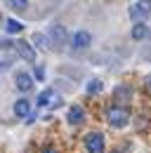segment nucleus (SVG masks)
<instances>
[{"label": "nucleus", "instance_id": "f03ea898", "mask_svg": "<svg viewBox=\"0 0 151 153\" xmlns=\"http://www.w3.org/2000/svg\"><path fill=\"white\" fill-rule=\"evenodd\" d=\"M85 149H87V153H104V134L90 132L85 137Z\"/></svg>", "mask_w": 151, "mask_h": 153}, {"label": "nucleus", "instance_id": "9d476101", "mask_svg": "<svg viewBox=\"0 0 151 153\" xmlns=\"http://www.w3.org/2000/svg\"><path fill=\"white\" fill-rule=\"evenodd\" d=\"M28 113H31V104L26 99H19L17 104H14V115L17 118H28Z\"/></svg>", "mask_w": 151, "mask_h": 153}, {"label": "nucleus", "instance_id": "0eeeda50", "mask_svg": "<svg viewBox=\"0 0 151 153\" xmlns=\"http://www.w3.org/2000/svg\"><path fill=\"white\" fill-rule=\"evenodd\" d=\"M36 104H38V108L50 106V104H52V106H59V104H61V99H57L52 90H45V92H40V94H38V101H36Z\"/></svg>", "mask_w": 151, "mask_h": 153}, {"label": "nucleus", "instance_id": "20e7f679", "mask_svg": "<svg viewBox=\"0 0 151 153\" xmlns=\"http://www.w3.org/2000/svg\"><path fill=\"white\" fill-rule=\"evenodd\" d=\"M69 42H71V47H73V50H85V47L92 42V36H90L87 31H78V33H73V36H71V40H69Z\"/></svg>", "mask_w": 151, "mask_h": 153}, {"label": "nucleus", "instance_id": "9b49d317", "mask_svg": "<svg viewBox=\"0 0 151 153\" xmlns=\"http://www.w3.org/2000/svg\"><path fill=\"white\" fill-rule=\"evenodd\" d=\"M149 36V28H147V24H142V21H137L135 26H132V38L135 40H142Z\"/></svg>", "mask_w": 151, "mask_h": 153}, {"label": "nucleus", "instance_id": "f3484780", "mask_svg": "<svg viewBox=\"0 0 151 153\" xmlns=\"http://www.w3.org/2000/svg\"><path fill=\"white\" fill-rule=\"evenodd\" d=\"M43 153H57V149H52V146H47V149H45Z\"/></svg>", "mask_w": 151, "mask_h": 153}, {"label": "nucleus", "instance_id": "423d86ee", "mask_svg": "<svg viewBox=\"0 0 151 153\" xmlns=\"http://www.w3.org/2000/svg\"><path fill=\"white\" fill-rule=\"evenodd\" d=\"M50 40H52V45L61 47V45L69 40V36H66V28H64V26H59V24H55V26L50 28Z\"/></svg>", "mask_w": 151, "mask_h": 153}, {"label": "nucleus", "instance_id": "a211bd4d", "mask_svg": "<svg viewBox=\"0 0 151 153\" xmlns=\"http://www.w3.org/2000/svg\"><path fill=\"white\" fill-rule=\"evenodd\" d=\"M147 87H151V76H147Z\"/></svg>", "mask_w": 151, "mask_h": 153}, {"label": "nucleus", "instance_id": "f8f14e48", "mask_svg": "<svg viewBox=\"0 0 151 153\" xmlns=\"http://www.w3.org/2000/svg\"><path fill=\"white\" fill-rule=\"evenodd\" d=\"M21 21H17V19H7L5 21V31L10 33V36H17V33H21Z\"/></svg>", "mask_w": 151, "mask_h": 153}, {"label": "nucleus", "instance_id": "1a4fd4ad", "mask_svg": "<svg viewBox=\"0 0 151 153\" xmlns=\"http://www.w3.org/2000/svg\"><path fill=\"white\" fill-rule=\"evenodd\" d=\"M83 120H85L83 106H71V108H69V123H71V125H80Z\"/></svg>", "mask_w": 151, "mask_h": 153}, {"label": "nucleus", "instance_id": "7ed1b4c3", "mask_svg": "<svg viewBox=\"0 0 151 153\" xmlns=\"http://www.w3.org/2000/svg\"><path fill=\"white\" fill-rule=\"evenodd\" d=\"M149 14H151V0H137L130 7V17L135 21L144 19V17H149Z\"/></svg>", "mask_w": 151, "mask_h": 153}, {"label": "nucleus", "instance_id": "6e6552de", "mask_svg": "<svg viewBox=\"0 0 151 153\" xmlns=\"http://www.w3.org/2000/svg\"><path fill=\"white\" fill-rule=\"evenodd\" d=\"M14 47H17V52H19V57H21V59H26V61H36V50H33L26 40H19Z\"/></svg>", "mask_w": 151, "mask_h": 153}, {"label": "nucleus", "instance_id": "ddd939ff", "mask_svg": "<svg viewBox=\"0 0 151 153\" xmlns=\"http://www.w3.org/2000/svg\"><path fill=\"white\" fill-rule=\"evenodd\" d=\"M10 7H12L14 12H26V7H28V0H10Z\"/></svg>", "mask_w": 151, "mask_h": 153}, {"label": "nucleus", "instance_id": "aec40b11", "mask_svg": "<svg viewBox=\"0 0 151 153\" xmlns=\"http://www.w3.org/2000/svg\"><path fill=\"white\" fill-rule=\"evenodd\" d=\"M149 38H151V28H149Z\"/></svg>", "mask_w": 151, "mask_h": 153}, {"label": "nucleus", "instance_id": "4468645a", "mask_svg": "<svg viewBox=\"0 0 151 153\" xmlns=\"http://www.w3.org/2000/svg\"><path fill=\"white\" fill-rule=\"evenodd\" d=\"M113 94L118 97V99H130V87H125V85H120V87H116V90H113Z\"/></svg>", "mask_w": 151, "mask_h": 153}, {"label": "nucleus", "instance_id": "f257e3e1", "mask_svg": "<svg viewBox=\"0 0 151 153\" xmlns=\"http://www.w3.org/2000/svg\"><path fill=\"white\" fill-rule=\"evenodd\" d=\"M109 125L111 127H116V130H120V127H125L128 123H130V113L125 111V108H120V106H113V108H109Z\"/></svg>", "mask_w": 151, "mask_h": 153}, {"label": "nucleus", "instance_id": "2eb2a0df", "mask_svg": "<svg viewBox=\"0 0 151 153\" xmlns=\"http://www.w3.org/2000/svg\"><path fill=\"white\" fill-rule=\"evenodd\" d=\"M87 92H90V94L102 92V82H99V80H90V82H87Z\"/></svg>", "mask_w": 151, "mask_h": 153}, {"label": "nucleus", "instance_id": "39448f33", "mask_svg": "<svg viewBox=\"0 0 151 153\" xmlns=\"http://www.w3.org/2000/svg\"><path fill=\"white\" fill-rule=\"evenodd\" d=\"M14 85H17L19 92H31L33 90V78L28 76L26 71H19L17 78H14Z\"/></svg>", "mask_w": 151, "mask_h": 153}, {"label": "nucleus", "instance_id": "412c9836", "mask_svg": "<svg viewBox=\"0 0 151 153\" xmlns=\"http://www.w3.org/2000/svg\"><path fill=\"white\" fill-rule=\"evenodd\" d=\"M113 153H120V151H113Z\"/></svg>", "mask_w": 151, "mask_h": 153}, {"label": "nucleus", "instance_id": "dca6fc26", "mask_svg": "<svg viewBox=\"0 0 151 153\" xmlns=\"http://www.w3.org/2000/svg\"><path fill=\"white\" fill-rule=\"evenodd\" d=\"M45 40H47L45 36H40V33H38L36 38H33V42H36V47H43V50H45V47H47V42H45Z\"/></svg>", "mask_w": 151, "mask_h": 153}, {"label": "nucleus", "instance_id": "6ab92c4d", "mask_svg": "<svg viewBox=\"0 0 151 153\" xmlns=\"http://www.w3.org/2000/svg\"><path fill=\"white\" fill-rule=\"evenodd\" d=\"M5 68H7V64H5V61H2V64H0V71H5Z\"/></svg>", "mask_w": 151, "mask_h": 153}]
</instances>
